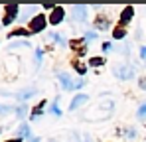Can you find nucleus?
Returning <instances> with one entry per match:
<instances>
[{
    "label": "nucleus",
    "instance_id": "nucleus-2",
    "mask_svg": "<svg viewBox=\"0 0 146 142\" xmlns=\"http://www.w3.org/2000/svg\"><path fill=\"white\" fill-rule=\"evenodd\" d=\"M87 101H89V97H87V95H79V97H75V99L71 101V107H69V109L75 111L79 105H83V103H87Z\"/></svg>",
    "mask_w": 146,
    "mask_h": 142
},
{
    "label": "nucleus",
    "instance_id": "nucleus-3",
    "mask_svg": "<svg viewBox=\"0 0 146 142\" xmlns=\"http://www.w3.org/2000/svg\"><path fill=\"white\" fill-rule=\"evenodd\" d=\"M85 10H87L85 6H77L75 8V18L77 20H85Z\"/></svg>",
    "mask_w": 146,
    "mask_h": 142
},
{
    "label": "nucleus",
    "instance_id": "nucleus-1",
    "mask_svg": "<svg viewBox=\"0 0 146 142\" xmlns=\"http://www.w3.org/2000/svg\"><path fill=\"white\" fill-rule=\"evenodd\" d=\"M115 73L121 77V79H130L134 75V69L132 67H115Z\"/></svg>",
    "mask_w": 146,
    "mask_h": 142
},
{
    "label": "nucleus",
    "instance_id": "nucleus-5",
    "mask_svg": "<svg viewBox=\"0 0 146 142\" xmlns=\"http://www.w3.org/2000/svg\"><path fill=\"white\" fill-rule=\"evenodd\" d=\"M144 115H146V105L140 109V111H138V117H144Z\"/></svg>",
    "mask_w": 146,
    "mask_h": 142
},
{
    "label": "nucleus",
    "instance_id": "nucleus-4",
    "mask_svg": "<svg viewBox=\"0 0 146 142\" xmlns=\"http://www.w3.org/2000/svg\"><path fill=\"white\" fill-rule=\"evenodd\" d=\"M16 115H18V117H24V115H26V109H24V107H20V109L16 111Z\"/></svg>",
    "mask_w": 146,
    "mask_h": 142
}]
</instances>
